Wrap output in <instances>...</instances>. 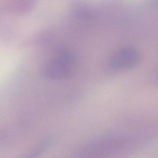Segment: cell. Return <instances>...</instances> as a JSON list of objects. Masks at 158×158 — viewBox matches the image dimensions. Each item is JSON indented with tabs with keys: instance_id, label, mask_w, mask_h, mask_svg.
<instances>
[{
	"instance_id": "obj_1",
	"label": "cell",
	"mask_w": 158,
	"mask_h": 158,
	"mask_svg": "<svg viewBox=\"0 0 158 158\" xmlns=\"http://www.w3.org/2000/svg\"><path fill=\"white\" fill-rule=\"evenodd\" d=\"M140 60V54L137 49L131 46L122 48L110 57L109 65L115 70L130 69L135 67Z\"/></svg>"
},
{
	"instance_id": "obj_2",
	"label": "cell",
	"mask_w": 158,
	"mask_h": 158,
	"mask_svg": "<svg viewBox=\"0 0 158 158\" xmlns=\"http://www.w3.org/2000/svg\"><path fill=\"white\" fill-rule=\"evenodd\" d=\"M72 70L54 57L44 64L42 69V75L48 79L59 80L67 77Z\"/></svg>"
},
{
	"instance_id": "obj_3",
	"label": "cell",
	"mask_w": 158,
	"mask_h": 158,
	"mask_svg": "<svg viewBox=\"0 0 158 158\" xmlns=\"http://www.w3.org/2000/svg\"><path fill=\"white\" fill-rule=\"evenodd\" d=\"M55 57L71 69H73L77 64V58L75 54L67 48H59Z\"/></svg>"
},
{
	"instance_id": "obj_4",
	"label": "cell",
	"mask_w": 158,
	"mask_h": 158,
	"mask_svg": "<svg viewBox=\"0 0 158 158\" xmlns=\"http://www.w3.org/2000/svg\"><path fill=\"white\" fill-rule=\"evenodd\" d=\"M52 143V140L51 139H48L44 141L43 143H42V144L39 146V148L36 150L35 152L34 153V156H36L39 154H40L41 152H44L46 149H47L50 145Z\"/></svg>"
}]
</instances>
